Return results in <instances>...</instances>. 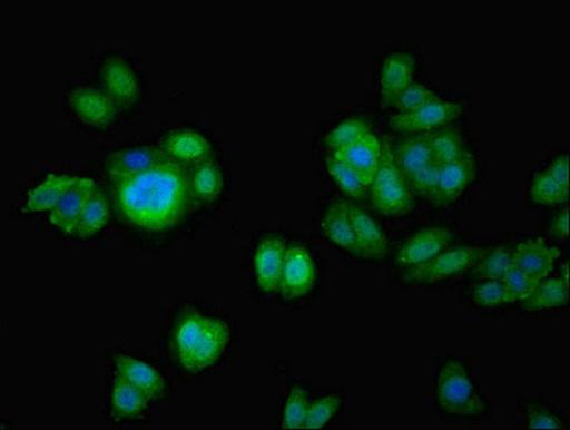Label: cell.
Instances as JSON below:
<instances>
[{"label": "cell", "mask_w": 570, "mask_h": 430, "mask_svg": "<svg viewBox=\"0 0 570 430\" xmlns=\"http://www.w3.org/2000/svg\"><path fill=\"white\" fill-rule=\"evenodd\" d=\"M114 218L125 236L145 246L177 240L197 213L188 187V168L165 159L132 177L104 182Z\"/></svg>", "instance_id": "cell-1"}, {"label": "cell", "mask_w": 570, "mask_h": 430, "mask_svg": "<svg viewBox=\"0 0 570 430\" xmlns=\"http://www.w3.org/2000/svg\"><path fill=\"white\" fill-rule=\"evenodd\" d=\"M234 333L233 323L217 307L184 302L165 324V356L185 380L212 377L227 360Z\"/></svg>", "instance_id": "cell-2"}, {"label": "cell", "mask_w": 570, "mask_h": 430, "mask_svg": "<svg viewBox=\"0 0 570 430\" xmlns=\"http://www.w3.org/2000/svg\"><path fill=\"white\" fill-rule=\"evenodd\" d=\"M434 403L449 418L483 420L492 414V402L468 363L456 356L439 360L434 373Z\"/></svg>", "instance_id": "cell-3"}, {"label": "cell", "mask_w": 570, "mask_h": 430, "mask_svg": "<svg viewBox=\"0 0 570 430\" xmlns=\"http://www.w3.org/2000/svg\"><path fill=\"white\" fill-rule=\"evenodd\" d=\"M97 82L125 114L138 111L148 99V81L142 68L127 53L108 52L95 65Z\"/></svg>", "instance_id": "cell-4"}, {"label": "cell", "mask_w": 570, "mask_h": 430, "mask_svg": "<svg viewBox=\"0 0 570 430\" xmlns=\"http://www.w3.org/2000/svg\"><path fill=\"white\" fill-rule=\"evenodd\" d=\"M65 113L82 133L107 135L121 123L124 113L98 82H75L63 99Z\"/></svg>", "instance_id": "cell-5"}, {"label": "cell", "mask_w": 570, "mask_h": 430, "mask_svg": "<svg viewBox=\"0 0 570 430\" xmlns=\"http://www.w3.org/2000/svg\"><path fill=\"white\" fill-rule=\"evenodd\" d=\"M372 207L386 217H404L414 208V194L394 162L392 139H384L382 162L368 187Z\"/></svg>", "instance_id": "cell-6"}, {"label": "cell", "mask_w": 570, "mask_h": 430, "mask_svg": "<svg viewBox=\"0 0 570 430\" xmlns=\"http://www.w3.org/2000/svg\"><path fill=\"white\" fill-rule=\"evenodd\" d=\"M394 162L406 178L414 197L429 199L436 184L440 164L426 134L400 135L392 141Z\"/></svg>", "instance_id": "cell-7"}, {"label": "cell", "mask_w": 570, "mask_h": 430, "mask_svg": "<svg viewBox=\"0 0 570 430\" xmlns=\"http://www.w3.org/2000/svg\"><path fill=\"white\" fill-rule=\"evenodd\" d=\"M487 250V246H473V244L450 246L426 263L404 267L400 273V280L409 286H434V284L466 276Z\"/></svg>", "instance_id": "cell-8"}, {"label": "cell", "mask_w": 570, "mask_h": 430, "mask_svg": "<svg viewBox=\"0 0 570 430\" xmlns=\"http://www.w3.org/2000/svg\"><path fill=\"white\" fill-rule=\"evenodd\" d=\"M108 362L111 372L141 390L153 404H161L173 398L171 379L149 360L114 349L108 354Z\"/></svg>", "instance_id": "cell-9"}, {"label": "cell", "mask_w": 570, "mask_h": 430, "mask_svg": "<svg viewBox=\"0 0 570 430\" xmlns=\"http://www.w3.org/2000/svg\"><path fill=\"white\" fill-rule=\"evenodd\" d=\"M165 157L184 168L217 157V143L203 128L194 125H177L165 129L157 141Z\"/></svg>", "instance_id": "cell-10"}, {"label": "cell", "mask_w": 570, "mask_h": 430, "mask_svg": "<svg viewBox=\"0 0 570 430\" xmlns=\"http://www.w3.org/2000/svg\"><path fill=\"white\" fill-rule=\"evenodd\" d=\"M167 159L157 143L127 141L119 144L105 155L101 163L104 182L132 177V175L148 172Z\"/></svg>", "instance_id": "cell-11"}, {"label": "cell", "mask_w": 570, "mask_h": 430, "mask_svg": "<svg viewBox=\"0 0 570 430\" xmlns=\"http://www.w3.org/2000/svg\"><path fill=\"white\" fill-rule=\"evenodd\" d=\"M153 403L127 379L111 372L105 389V419L109 423L135 424L147 422Z\"/></svg>", "instance_id": "cell-12"}, {"label": "cell", "mask_w": 570, "mask_h": 430, "mask_svg": "<svg viewBox=\"0 0 570 430\" xmlns=\"http://www.w3.org/2000/svg\"><path fill=\"white\" fill-rule=\"evenodd\" d=\"M317 263L306 244L294 243L285 247L279 293L288 300H302L317 284Z\"/></svg>", "instance_id": "cell-13"}, {"label": "cell", "mask_w": 570, "mask_h": 430, "mask_svg": "<svg viewBox=\"0 0 570 430\" xmlns=\"http://www.w3.org/2000/svg\"><path fill=\"white\" fill-rule=\"evenodd\" d=\"M463 113V105L439 98L422 105L413 111L396 114L389 119L390 128L400 135L426 134L449 127Z\"/></svg>", "instance_id": "cell-14"}, {"label": "cell", "mask_w": 570, "mask_h": 430, "mask_svg": "<svg viewBox=\"0 0 570 430\" xmlns=\"http://www.w3.org/2000/svg\"><path fill=\"white\" fill-rule=\"evenodd\" d=\"M454 234L446 226H426L410 234L394 253V262L400 267L417 266L436 257L444 250L453 246Z\"/></svg>", "instance_id": "cell-15"}, {"label": "cell", "mask_w": 570, "mask_h": 430, "mask_svg": "<svg viewBox=\"0 0 570 430\" xmlns=\"http://www.w3.org/2000/svg\"><path fill=\"white\" fill-rule=\"evenodd\" d=\"M228 175L218 155L188 168V187L197 212H208L222 204L227 192Z\"/></svg>", "instance_id": "cell-16"}, {"label": "cell", "mask_w": 570, "mask_h": 430, "mask_svg": "<svg viewBox=\"0 0 570 430\" xmlns=\"http://www.w3.org/2000/svg\"><path fill=\"white\" fill-rule=\"evenodd\" d=\"M99 187L97 179L91 177H78L65 193L61 203L48 214V224L55 232L65 238H77L79 219L89 197Z\"/></svg>", "instance_id": "cell-17"}, {"label": "cell", "mask_w": 570, "mask_h": 430, "mask_svg": "<svg viewBox=\"0 0 570 430\" xmlns=\"http://www.w3.org/2000/svg\"><path fill=\"white\" fill-rule=\"evenodd\" d=\"M478 163L473 154L456 162L440 165L436 184L429 202L438 208H448L458 202L476 177Z\"/></svg>", "instance_id": "cell-18"}, {"label": "cell", "mask_w": 570, "mask_h": 430, "mask_svg": "<svg viewBox=\"0 0 570 430\" xmlns=\"http://www.w3.org/2000/svg\"><path fill=\"white\" fill-rule=\"evenodd\" d=\"M530 198L540 207H558L568 203L569 157L559 154L547 168L533 175L530 183Z\"/></svg>", "instance_id": "cell-19"}, {"label": "cell", "mask_w": 570, "mask_h": 430, "mask_svg": "<svg viewBox=\"0 0 570 430\" xmlns=\"http://www.w3.org/2000/svg\"><path fill=\"white\" fill-rule=\"evenodd\" d=\"M285 247H287V244L277 234L264 236L255 246L253 254L255 282H257L262 292L268 294V296L279 292Z\"/></svg>", "instance_id": "cell-20"}, {"label": "cell", "mask_w": 570, "mask_h": 430, "mask_svg": "<svg viewBox=\"0 0 570 430\" xmlns=\"http://www.w3.org/2000/svg\"><path fill=\"white\" fill-rule=\"evenodd\" d=\"M75 179L77 175L57 173L45 175L41 182L35 183L24 194L19 213L22 215L51 214Z\"/></svg>", "instance_id": "cell-21"}, {"label": "cell", "mask_w": 570, "mask_h": 430, "mask_svg": "<svg viewBox=\"0 0 570 430\" xmlns=\"http://www.w3.org/2000/svg\"><path fill=\"white\" fill-rule=\"evenodd\" d=\"M416 59L409 52H393L387 55L380 69V99L383 107L393 108L403 89L414 81Z\"/></svg>", "instance_id": "cell-22"}, {"label": "cell", "mask_w": 570, "mask_h": 430, "mask_svg": "<svg viewBox=\"0 0 570 430\" xmlns=\"http://www.w3.org/2000/svg\"><path fill=\"white\" fill-rule=\"evenodd\" d=\"M559 257L560 248L540 237L522 240L513 246L514 266L540 280L549 277Z\"/></svg>", "instance_id": "cell-23"}, {"label": "cell", "mask_w": 570, "mask_h": 430, "mask_svg": "<svg viewBox=\"0 0 570 430\" xmlns=\"http://www.w3.org/2000/svg\"><path fill=\"white\" fill-rule=\"evenodd\" d=\"M323 236L334 246L344 250L354 257L364 258L362 247L354 233L352 219L347 212L346 202H334L328 205L320 219Z\"/></svg>", "instance_id": "cell-24"}, {"label": "cell", "mask_w": 570, "mask_h": 430, "mask_svg": "<svg viewBox=\"0 0 570 430\" xmlns=\"http://www.w3.org/2000/svg\"><path fill=\"white\" fill-rule=\"evenodd\" d=\"M383 143L380 141L376 134L368 133L356 143L347 145L332 153L342 162L356 169L362 175L368 187L372 184L374 175L377 173L379 164L382 162Z\"/></svg>", "instance_id": "cell-25"}, {"label": "cell", "mask_w": 570, "mask_h": 430, "mask_svg": "<svg viewBox=\"0 0 570 430\" xmlns=\"http://www.w3.org/2000/svg\"><path fill=\"white\" fill-rule=\"evenodd\" d=\"M350 219H352L354 233L362 247L363 257L366 260H380L387 254V237L384 229L374 222L372 215L360 205L346 202Z\"/></svg>", "instance_id": "cell-26"}, {"label": "cell", "mask_w": 570, "mask_h": 430, "mask_svg": "<svg viewBox=\"0 0 570 430\" xmlns=\"http://www.w3.org/2000/svg\"><path fill=\"white\" fill-rule=\"evenodd\" d=\"M114 215L112 199L105 185L99 184L85 205L77 232V238L89 240L101 234Z\"/></svg>", "instance_id": "cell-27"}, {"label": "cell", "mask_w": 570, "mask_h": 430, "mask_svg": "<svg viewBox=\"0 0 570 430\" xmlns=\"http://www.w3.org/2000/svg\"><path fill=\"white\" fill-rule=\"evenodd\" d=\"M569 282L562 277H547L540 280L532 296L522 302L524 312H542V310L567 306L569 300Z\"/></svg>", "instance_id": "cell-28"}, {"label": "cell", "mask_w": 570, "mask_h": 430, "mask_svg": "<svg viewBox=\"0 0 570 430\" xmlns=\"http://www.w3.org/2000/svg\"><path fill=\"white\" fill-rule=\"evenodd\" d=\"M426 137L434 158L440 165L456 162V159L472 154L463 134L458 128L450 127V125L426 133Z\"/></svg>", "instance_id": "cell-29"}, {"label": "cell", "mask_w": 570, "mask_h": 430, "mask_svg": "<svg viewBox=\"0 0 570 430\" xmlns=\"http://www.w3.org/2000/svg\"><path fill=\"white\" fill-rule=\"evenodd\" d=\"M514 267L513 246L488 247L487 253L468 273L469 278L478 280H502Z\"/></svg>", "instance_id": "cell-30"}, {"label": "cell", "mask_w": 570, "mask_h": 430, "mask_svg": "<svg viewBox=\"0 0 570 430\" xmlns=\"http://www.w3.org/2000/svg\"><path fill=\"white\" fill-rule=\"evenodd\" d=\"M309 402L312 400H309L308 389L298 382L292 384L287 394H285L282 409H279V428L287 430L304 429Z\"/></svg>", "instance_id": "cell-31"}, {"label": "cell", "mask_w": 570, "mask_h": 430, "mask_svg": "<svg viewBox=\"0 0 570 430\" xmlns=\"http://www.w3.org/2000/svg\"><path fill=\"white\" fill-rule=\"evenodd\" d=\"M326 167L330 175L340 188L352 198H363L366 195L368 185L362 175L348 164L342 162L336 155L330 154L326 159Z\"/></svg>", "instance_id": "cell-32"}, {"label": "cell", "mask_w": 570, "mask_h": 430, "mask_svg": "<svg viewBox=\"0 0 570 430\" xmlns=\"http://www.w3.org/2000/svg\"><path fill=\"white\" fill-rule=\"evenodd\" d=\"M372 133V125L367 119L352 117L343 119L336 127H333L324 137V144L334 153L337 149L347 147V145L356 143L357 139L363 138L364 135Z\"/></svg>", "instance_id": "cell-33"}, {"label": "cell", "mask_w": 570, "mask_h": 430, "mask_svg": "<svg viewBox=\"0 0 570 430\" xmlns=\"http://www.w3.org/2000/svg\"><path fill=\"white\" fill-rule=\"evenodd\" d=\"M343 402V397L337 393H328L326 397L309 402L304 429L322 430L328 428L342 412Z\"/></svg>", "instance_id": "cell-34"}, {"label": "cell", "mask_w": 570, "mask_h": 430, "mask_svg": "<svg viewBox=\"0 0 570 430\" xmlns=\"http://www.w3.org/2000/svg\"><path fill=\"white\" fill-rule=\"evenodd\" d=\"M522 413L524 429H569L563 413L547 403H524Z\"/></svg>", "instance_id": "cell-35"}, {"label": "cell", "mask_w": 570, "mask_h": 430, "mask_svg": "<svg viewBox=\"0 0 570 430\" xmlns=\"http://www.w3.org/2000/svg\"><path fill=\"white\" fill-rule=\"evenodd\" d=\"M470 299L482 309H499L513 304L503 280H482L470 290Z\"/></svg>", "instance_id": "cell-36"}, {"label": "cell", "mask_w": 570, "mask_h": 430, "mask_svg": "<svg viewBox=\"0 0 570 430\" xmlns=\"http://www.w3.org/2000/svg\"><path fill=\"white\" fill-rule=\"evenodd\" d=\"M502 280L513 303H522L524 300L532 296L534 289H537L540 283V278L517 266L510 270Z\"/></svg>", "instance_id": "cell-37"}, {"label": "cell", "mask_w": 570, "mask_h": 430, "mask_svg": "<svg viewBox=\"0 0 570 430\" xmlns=\"http://www.w3.org/2000/svg\"><path fill=\"white\" fill-rule=\"evenodd\" d=\"M439 98V95L432 91V89L413 81L399 95L396 101L393 104V108L396 109L399 114H404L413 111V109L422 107L424 104L436 101Z\"/></svg>", "instance_id": "cell-38"}, {"label": "cell", "mask_w": 570, "mask_h": 430, "mask_svg": "<svg viewBox=\"0 0 570 430\" xmlns=\"http://www.w3.org/2000/svg\"><path fill=\"white\" fill-rule=\"evenodd\" d=\"M569 233V208L568 205L564 204L563 207L554 214L552 222H550L549 234L553 238L559 240V242H568Z\"/></svg>", "instance_id": "cell-39"}]
</instances>
